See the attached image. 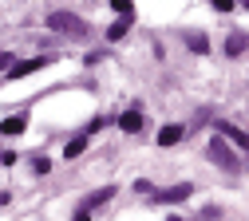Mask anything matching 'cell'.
Masks as SVG:
<instances>
[{
	"label": "cell",
	"instance_id": "cell-9",
	"mask_svg": "<svg viewBox=\"0 0 249 221\" xmlns=\"http://www.w3.org/2000/svg\"><path fill=\"white\" fill-rule=\"evenodd\" d=\"M131 20H135V16H119V20L107 28V40H123V36H127V28H131Z\"/></svg>",
	"mask_w": 249,
	"mask_h": 221
},
{
	"label": "cell",
	"instance_id": "cell-4",
	"mask_svg": "<svg viewBox=\"0 0 249 221\" xmlns=\"http://www.w3.org/2000/svg\"><path fill=\"white\" fill-rule=\"evenodd\" d=\"M44 68V59L36 55V59H20V63H12V68L4 71V79H24V75H32V71H40Z\"/></svg>",
	"mask_w": 249,
	"mask_h": 221
},
{
	"label": "cell",
	"instance_id": "cell-14",
	"mask_svg": "<svg viewBox=\"0 0 249 221\" xmlns=\"http://www.w3.org/2000/svg\"><path fill=\"white\" fill-rule=\"evenodd\" d=\"M111 8H115L119 16H135V4H131V0H111Z\"/></svg>",
	"mask_w": 249,
	"mask_h": 221
},
{
	"label": "cell",
	"instance_id": "cell-6",
	"mask_svg": "<svg viewBox=\"0 0 249 221\" xmlns=\"http://www.w3.org/2000/svg\"><path fill=\"white\" fill-rule=\"evenodd\" d=\"M119 126H123L127 135H139V131H142V111H135V107L123 111V115H119Z\"/></svg>",
	"mask_w": 249,
	"mask_h": 221
},
{
	"label": "cell",
	"instance_id": "cell-12",
	"mask_svg": "<svg viewBox=\"0 0 249 221\" xmlns=\"http://www.w3.org/2000/svg\"><path fill=\"white\" fill-rule=\"evenodd\" d=\"M186 44H190V51H198V55L210 51V40L202 36V32H190V36H186Z\"/></svg>",
	"mask_w": 249,
	"mask_h": 221
},
{
	"label": "cell",
	"instance_id": "cell-11",
	"mask_svg": "<svg viewBox=\"0 0 249 221\" xmlns=\"http://www.w3.org/2000/svg\"><path fill=\"white\" fill-rule=\"evenodd\" d=\"M83 150H87V135H75L71 142H64V154H68V158H75V154H83Z\"/></svg>",
	"mask_w": 249,
	"mask_h": 221
},
{
	"label": "cell",
	"instance_id": "cell-5",
	"mask_svg": "<svg viewBox=\"0 0 249 221\" xmlns=\"http://www.w3.org/2000/svg\"><path fill=\"white\" fill-rule=\"evenodd\" d=\"M217 135H222V138H230V142H237V146H249V135L241 131V126H233V122H217Z\"/></svg>",
	"mask_w": 249,
	"mask_h": 221
},
{
	"label": "cell",
	"instance_id": "cell-7",
	"mask_svg": "<svg viewBox=\"0 0 249 221\" xmlns=\"http://www.w3.org/2000/svg\"><path fill=\"white\" fill-rule=\"evenodd\" d=\"M115 198V186H103V189H95V194H87V202H83V209L91 213V209H99V205H107Z\"/></svg>",
	"mask_w": 249,
	"mask_h": 221
},
{
	"label": "cell",
	"instance_id": "cell-10",
	"mask_svg": "<svg viewBox=\"0 0 249 221\" xmlns=\"http://www.w3.org/2000/svg\"><path fill=\"white\" fill-rule=\"evenodd\" d=\"M28 126V115H12V119H4V126H0V135H20Z\"/></svg>",
	"mask_w": 249,
	"mask_h": 221
},
{
	"label": "cell",
	"instance_id": "cell-21",
	"mask_svg": "<svg viewBox=\"0 0 249 221\" xmlns=\"http://www.w3.org/2000/svg\"><path fill=\"white\" fill-rule=\"evenodd\" d=\"M166 221H182V217H166Z\"/></svg>",
	"mask_w": 249,
	"mask_h": 221
},
{
	"label": "cell",
	"instance_id": "cell-19",
	"mask_svg": "<svg viewBox=\"0 0 249 221\" xmlns=\"http://www.w3.org/2000/svg\"><path fill=\"white\" fill-rule=\"evenodd\" d=\"M71 221H91V213H87V209H79V213H75Z\"/></svg>",
	"mask_w": 249,
	"mask_h": 221
},
{
	"label": "cell",
	"instance_id": "cell-17",
	"mask_svg": "<svg viewBox=\"0 0 249 221\" xmlns=\"http://www.w3.org/2000/svg\"><path fill=\"white\" fill-rule=\"evenodd\" d=\"M233 4H237V0H213V8H217V12H233Z\"/></svg>",
	"mask_w": 249,
	"mask_h": 221
},
{
	"label": "cell",
	"instance_id": "cell-1",
	"mask_svg": "<svg viewBox=\"0 0 249 221\" xmlns=\"http://www.w3.org/2000/svg\"><path fill=\"white\" fill-rule=\"evenodd\" d=\"M48 28L59 32V36H71V40H87L91 36V24L79 20V16H71V12H52L48 16Z\"/></svg>",
	"mask_w": 249,
	"mask_h": 221
},
{
	"label": "cell",
	"instance_id": "cell-13",
	"mask_svg": "<svg viewBox=\"0 0 249 221\" xmlns=\"http://www.w3.org/2000/svg\"><path fill=\"white\" fill-rule=\"evenodd\" d=\"M245 48H249V40H245V36H230V40H226V55H241Z\"/></svg>",
	"mask_w": 249,
	"mask_h": 221
},
{
	"label": "cell",
	"instance_id": "cell-15",
	"mask_svg": "<svg viewBox=\"0 0 249 221\" xmlns=\"http://www.w3.org/2000/svg\"><path fill=\"white\" fill-rule=\"evenodd\" d=\"M32 170H36V178H40V174L52 170V162H48V158H32Z\"/></svg>",
	"mask_w": 249,
	"mask_h": 221
},
{
	"label": "cell",
	"instance_id": "cell-2",
	"mask_svg": "<svg viewBox=\"0 0 249 221\" xmlns=\"http://www.w3.org/2000/svg\"><path fill=\"white\" fill-rule=\"evenodd\" d=\"M206 154H210V162H217L222 170H230V174H241V158L226 146V138H213L210 146H206Z\"/></svg>",
	"mask_w": 249,
	"mask_h": 221
},
{
	"label": "cell",
	"instance_id": "cell-20",
	"mask_svg": "<svg viewBox=\"0 0 249 221\" xmlns=\"http://www.w3.org/2000/svg\"><path fill=\"white\" fill-rule=\"evenodd\" d=\"M237 4H245V8H249V0H237Z\"/></svg>",
	"mask_w": 249,
	"mask_h": 221
},
{
	"label": "cell",
	"instance_id": "cell-18",
	"mask_svg": "<svg viewBox=\"0 0 249 221\" xmlns=\"http://www.w3.org/2000/svg\"><path fill=\"white\" fill-rule=\"evenodd\" d=\"M8 68H12V55H8V51H0V71H8Z\"/></svg>",
	"mask_w": 249,
	"mask_h": 221
},
{
	"label": "cell",
	"instance_id": "cell-16",
	"mask_svg": "<svg viewBox=\"0 0 249 221\" xmlns=\"http://www.w3.org/2000/svg\"><path fill=\"white\" fill-rule=\"evenodd\" d=\"M12 162H16V154H12V150H4V146H0V166H12Z\"/></svg>",
	"mask_w": 249,
	"mask_h": 221
},
{
	"label": "cell",
	"instance_id": "cell-3",
	"mask_svg": "<svg viewBox=\"0 0 249 221\" xmlns=\"http://www.w3.org/2000/svg\"><path fill=\"white\" fill-rule=\"evenodd\" d=\"M186 198H194V186L190 182H178V186L159 189V194L150 198V205H174V202H186Z\"/></svg>",
	"mask_w": 249,
	"mask_h": 221
},
{
	"label": "cell",
	"instance_id": "cell-8",
	"mask_svg": "<svg viewBox=\"0 0 249 221\" xmlns=\"http://www.w3.org/2000/svg\"><path fill=\"white\" fill-rule=\"evenodd\" d=\"M182 135H186V126L170 122V126H162V131H159V142H162V146H174V142H182Z\"/></svg>",
	"mask_w": 249,
	"mask_h": 221
}]
</instances>
